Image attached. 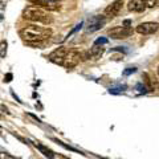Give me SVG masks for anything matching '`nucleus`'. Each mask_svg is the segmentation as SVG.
I'll return each mask as SVG.
<instances>
[{
  "instance_id": "9",
  "label": "nucleus",
  "mask_w": 159,
  "mask_h": 159,
  "mask_svg": "<svg viewBox=\"0 0 159 159\" xmlns=\"http://www.w3.org/2000/svg\"><path fill=\"white\" fill-rule=\"evenodd\" d=\"M142 78H143V82H145V85H146V88L148 89V90H151V92L159 90V82L155 78V76H152V74H150V73H143Z\"/></svg>"
},
{
  "instance_id": "15",
  "label": "nucleus",
  "mask_w": 159,
  "mask_h": 159,
  "mask_svg": "<svg viewBox=\"0 0 159 159\" xmlns=\"http://www.w3.org/2000/svg\"><path fill=\"white\" fill-rule=\"evenodd\" d=\"M107 43V39L106 37H98L96 41H94V44H97V45H103V44Z\"/></svg>"
},
{
  "instance_id": "17",
  "label": "nucleus",
  "mask_w": 159,
  "mask_h": 159,
  "mask_svg": "<svg viewBox=\"0 0 159 159\" xmlns=\"http://www.w3.org/2000/svg\"><path fill=\"white\" fill-rule=\"evenodd\" d=\"M6 52H7V43L3 40L2 41V58L6 57Z\"/></svg>"
},
{
  "instance_id": "1",
  "label": "nucleus",
  "mask_w": 159,
  "mask_h": 159,
  "mask_svg": "<svg viewBox=\"0 0 159 159\" xmlns=\"http://www.w3.org/2000/svg\"><path fill=\"white\" fill-rule=\"evenodd\" d=\"M20 37H21L27 44L32 43H43L52 36V29L51 28H44L37 25H27L23 29H20Z\"/></svg>"
},
{
  "instance_id": "16",
  "label": "nucleus",
  "mask_w": 159,
  "mask_h": 159,
  "mask_svg": "<svg viewBox=\"0 0 159 159\" xmlns=\"http://www.w3.org/2000/svg\"><path fill=\"white\" fill-rule=\"evenodd\" d=\"M145 2H146V6L150 7V8L158 6V0H145Z\"/></svg>"
},
{
  "instance_id": "7",
  "label": "nucleus",
  "mask_w": 159,
  "mask_h": 159,
  "mask_svg": "<svg viewBox=\"0 0 159 159\" xmlns=\"http://www.w3.org/2000/svg\"><path fill=\"white\" fill-rule=\"evenodd\" d=\"M122 6H123V0H116V2H113L110 6H107L105 8V12L103 13H105L106 17L113 19L119 13V11L122 9Z\"/></svg>"
},
{
  "instance_id": "5",
  "label": "nucleus",
  "mask_w": 159,
  "mask_h": 159,
  "mask_svg": "<svg viewBox=\"0 0 159 159\" xmlns=\"http://www.w3.org/2000/svg\"><path fill=\"white\" fill-rule=\"evenodd\" d=\"M68 48L66 47H58L57 49L54 51L48 56V60L52 61L53 64H57V65H62L64 60H65V56L68 54Z\"/></svg>"
},
{
  "instance_id": "18",
  "label": "nucleus",
  "mask_w": 159,
  "mask_h": 159,
  "mask_svg": "<svg viewBox=\"0 0 159 159\" xmlns=\"http://www.w3.org/2000/svg\"><path fill=\"white\" fill-rule=\"evenodd\" d=\"M82 25H84V23H80V24H77V25H76V28H74V29H73V31H72L70 33H68V36H66V37H70L73 33H76V32L78 31V29H81V27H82Z\"/></svg>"
},
{
  "instance_id": "20",
  "label": "nucleus",
  "mask_w": 159,
  "mask_h": 159,
  "mask_svg": "<svg viewBox=\"0 0 159 159\" xmlns=\"http://www.w3.org/2000/svg\"><path fill=\"white\" fill-rule=\"evenodd\" d=\"M2 159H16V158L12 157V155H9L8 152H3L2 154Z\"/></svg>"
},
{
  "instance_id": "13",
  "label": "nucleus",
  "mask_w": 159,
  "mask_h": 159,
  "mask_svg": "<svg viewBox=\"0 0 159 159\" xmlns=\"http://www.w3.org/2000/svg\"><path fill=\"white\" fill-rule=\"evenodd\" d=\"M34 146H36V147L39 148V150L41 151V152H43L47 158H49V159H54V152H53L52 150H49L48 147H45L44 145H41L40 142H34Z\"/></svg>"
},
{
  "instance_id": "2",
  "label": "nucleus",
  "mask_w": 159,
  "mask_h": 159,
  "mask_svg": "<svg viewBox=\"0 0 159 159\" xmlns=\"http://www.w3.org/2000/svg\"><path fill=\"white\" fill-rule=\"evenodd\" d=\"M23 19L28 20V21L44 23V24H49L53 21V19L39 7H27L23 12Z\"/></svg>"
},
{
  "instance_id": "25",
  "label": "nucleus",
  "mask_w": 159,
  "mask_h": 159,
  "mask_svg": "<svg viewBox=\"0 0 159 159\" xmlns=\"http://www.w3.org/2000/svg\"><path fill=\"white\" fill-rule=\"evenodd\" d=\"M158 74H159V68H158Z\"/></svg>"
},
{
  "instance_id": "10",
  "label": "nucleus",
  "mask_w": 159,
  "mask_h": 159,
  "mask_svg": "<svg viewBox=\"0 0 159 159\" xmlns=\"http://www.w3.org/2000/svg\"><path fill=\"white\" fill-rule=\"evenodd\" d=\"M106 23V20L102 16H94L89 20V27H88V32H96L99 28H102V25Z\"/></svg>"
},
{
  "instance_id": "21",
  "label": "nucleus",
  "mask_w": 159,
  "mask_h": 159,
  "mask_svg": "<svg viewBox=\"0 0 159 159\" xmlns=\"http://www.w3.org/2000/svg\"><path fill=\"white\" fill-rule=\"evenodd\" d=\"M11 80H12V74L11 73H8V74L4 76V81H6V82H11Z\"/></svg>"
},
{
  "instance_id": "22",
  "label": "nucleus",
  "mask_w": 159,
  "mask_h": 159,
  "mask_svg": "<svg viewBox=\"0 0 159 159\" xmlns=\"http://www.w3.org/2000/svg\"><path fill=\"white\" fill-rule=\"evenodd\" d=\"M137 89H138L139 92H146V89H147V88H146V85H143V86H142L141 84H138V85H137Z\"/></svg>"
},
{
  "instance_id": "3",
  "label": "nucleus",
  "mask_w": 159,
  "mask_h": 159,
  "mask_svg": "<svg viewBox=\"0 0 159 159\" xmlns=\"http://www.w3.org/2000/svg\"><path fill=\"white\" fill-rule=\"evenodd\" d=\"M134 33V31L130 27H114L111 29L107 31V34L110 36L111 39H116V40H121V39H126V37H130L131 34Z\"/></svg>"
},
{
  "instance_id": "19",
  "label": "nucleus",
  "mask_w": 159,
  "mask_h": 159,
  "mask_svg": "<svg viewBox=\"0 0 159 159\" xmlns=\"http://www.w3.org/2000/svg\"><path fill=\"white\" fill-rule=\"evenodd\" d=\"M135 70H137V68H127L126 70H123V74H125V76H129V74L134 73Z\"/></svg>"
},
{
  "instance_id": "14",
  "label": "nucleus",
  "mask_w": 159,
  "mask_h": 159,
  "mask_svg": "<svg viewBox=\"0 0 159 159\" xmlns=\"http://www.w3.org/2000/svg\"><path fill=\"white\" fill-rule=\"evenodd\" d=\"M53 141L56 142V143H58L60 146H62L64 148H66V150H69V151H77L76 148H73V147H70V146H68V145H65L64 142H61V141H58V139H56V138H53Z\"/></svg>"
},
{
  "instance_id": "24",
  "label": "nucleus",
  "mask_w": 159,
  "mask_h": 159,
  "mask_svg": "<svg viewBox=\"0 0 159 159\" xmlns=\"http://www.w3.org/2000/svg\"><path fill=\"white\" fill-rule=\"evenodd\" d=\"M60 157H61V159H68L66 157H64V155H60Z\"/></svg>"
},
{
  "instance_id": "6",
  "label": "nucleus",
  "mask_w": 159,
  "mask_h": 159,
  "mask_svg": "<svg viewBox=\"0 0 159 159\" xmlns=\"http://www.w3.org/2000/svg\"><path fill=\"white\" fill-rule=\"evenodd\" d=\"M158 29H159V24L158 23L147 21V23H141L135 28V31L138 33H141V34H152V33H155Z\"/></svg>"
},
{
  "instance_id": "8",
  "label": "nucleus",
  "mask_w": 159,
  "mask_h": 159,
  "mask_svg": "<svg viewBox=\"0 0 159 159\" xmlns=\"http://www.w3.org/2000/svg\"><path fill=\"white\" fill-rule=\"evenodd\" d=\"M28 2H31L36 7L45 8L48 11H57V9H60V6L53 0H28Z\"/></svg>"
},
{
  "instance_id": "4",
  "label": "nucleus",
  "mask_w": 159,
  "mask_h": 159,
  "mask_svg": "<svg viewBox=\"0 0 159 159\" xmlns=\"http://www.w3.org/2000/svg\"><path fill=\"white\" fill-rule=\"evenodd\" d=\"M81 53L76 49H70V51L68 52V54L65 56V60H64L62 62V66H65L66 69H73L74 66H77V64L80 62V60H81Z\"/></svg>"
},
{
  "instance_id": "12",
  "label": "nucleus",
  "mask_w": 159,
  "mask_h": 159,
  "mask_svg": "<svg viewBox=\"0 0 159 159\" xmlns=\"http://www.w3.org/2000/svg\"><path fill=\"white\" fill-rule=\"evenodd\" d=\"M105 52V49H103L102 45H97V44H93V47L90 49V57L94 58V60H98L99 57L103 54Z\"/></svg>"
},
{
  "instance_id": "11",
  "label": "nucleus",
  "mask_w": 159,
  "mask_h": 159,
  "mask_svg": "<svg viewBox=\"0 0 159 159\" xmlns=\"http://www.w3.org/2000/svg\"><path fill=\"white\" fill-rule=\"evenodd\" d=\"M146 7L145 0H129L127 3V9L130 12H143Z\"/></svg>"
},
{
  "instance_id": "23",
  "label": "nucleus",
  "mask_w": 159,
  "mask_h": 159,
  "mask_svg": "<svg viewBox=\"0 0 159 159\" xmlns=\"http://www.w3.org/2000/svg\"><path fill=\"white\" fill-rule=\"evenodd\" d=\"M130 24H131L130 20H125V23H123V25H125V27H130Z\"/></svg>"
}]
</instances>
